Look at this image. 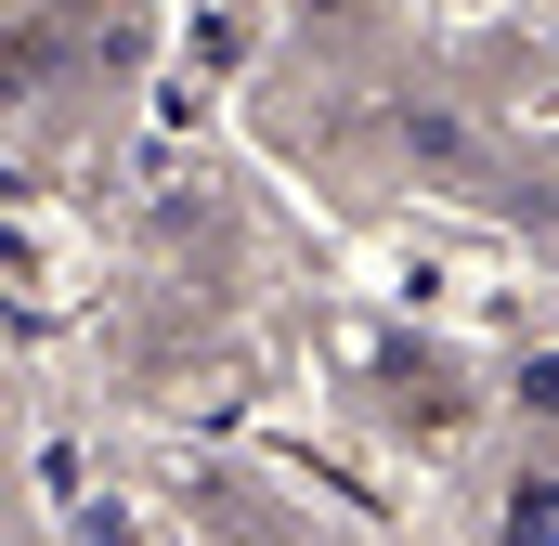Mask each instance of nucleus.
<instances>
[{
	"instance_id": "1",
	"label": "nucleus",
	"mask_w": 559,
	"mask_h": 546,
	"mask_svg": "<svg viewBox=\"0 0 559 546\" xmlns=\"http://www.w3.org/2000/svg\"><path fill=\"white\" fill-rule=\"evenodd\" d=\"M508 546H559V495H521L508 508Z\"/></svg>"
}]
</instances>
